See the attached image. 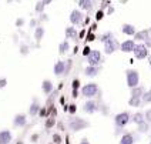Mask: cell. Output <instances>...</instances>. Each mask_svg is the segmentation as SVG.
I'll use <instances>...</instances> for the list:
<instances>
[{
	"mask_svg": "<svg viewBox=\"0 0 151 144\" xmlns=\"http://www.w3.org/2000/svg\"><path fill=\"white\" fill-rule=\"evenodd\" d=\"M100 91V89H99V84L97 83H87V84L81 86V89H80V93L83 97L86 99H94L97 94Z\"/></svg>",
	"mask_w": 151,
	"mask_h": 144,
	"instance_id": "6da1fadb",
	"label": "cell"
},
{
	"mask_svg": "<svg viewBox=\"0 0 151 144\" xmlns=\"http://www.w3.org/2000/svg\"><path fill=\"white\" fill-rule=\"evenodd\" d=\"M126 83L128 89H133L140 84V73L135 68H128L126 71Z\"/></svg>",
	"mask_w": 151,
	"mask_h": 144,
	"instance_id": "7a4b0ae2",
	"label": "cell"
},
{
	"mask_svg": "<svg viewBox=\"0 0 151 144\" xmlns=\"http://www.w3.org/2000/svg\"><path fill=\"white\" fill-rule=\"evenodd\" d=\"M130 121H131V113L130 111H121V113L116 114V117H114V126L117 128H124Z\"/></svg>",
	"mask_w": 151,
	"mask_h": 144,
	"instance_id": "3957f363",
	"label": "cell"
},
{
	"mask_svg": "<svg viewBox=\"0 0 151 144\" xmlns=\"http://www.w3.org/2000/svg\"><path fill=\"white\" fill-rule=\"evenodd\" d=\"M90 126L88 121H86L84 119H80V117H71L68 120V128L71 131H80V130H84Z\"/></svg>",
	"mask_w": 151,
	"mask_h": 144,
	"instance_id": "277c9868",
	"label": "cell"
},
{
	"mask_svg": "<svg viewBox=\"0 0 151 144\" xmlns=\"http://www.w3.org/2000/svg\"><path fill=\"white\" fill-rule=\"evenodd\" d=\"M133 56L137 60H145L150 56V49L144 44V43H137L133 50Z\"/></svg>",
	"mask_w": 151,
	"mask_h": 144,
	"instance_id": "5b68a950",
	"label": "cell"
},
{
	"mask_svg": "<svg viewBox=\"0 0 151 144\" xmlns=\"http://www.w3.org/2000/svg\"><path fill=\"white\" fill-rule=\"evenodd\" d=\"M68 22H70V24L71 26L83 24V22H84L83 10H80V9H73L71 13H70V16H68Z\"/></svg>",
	"mask_w": 151,
	"mask_h": 144,
	"instance_id": "8992f818",
	"label": "cell"
},
{
	"mask_svg": "<svg viewBox=\"0 0 151 144\" xmlns=\"http://www.w3.org/2000/svg\"><path fill=\"white\" fill-rule=\"evenodd\" d=\"M86 59H87V63L90 66H100L101 61H103V53L100 50H93L91 49V53Z\"/></svg>",
	"mask_w": 151,
	"mask_h": 144,
	"instance_id": "52a82bcc",
	"label": "cell"
},
{
	"mask_svg": "<svg viewBox=\"0 0 151 144\" xmlns=\"http://www.w3.org/2000/svg\"><path fill=\"white\" fill-rule=\"evenodd\" d=\"M99 110H100V106L97 104L96 100H93V99H88L83 106V111L86 114H94V113H97Z\"/></svg>",
	"mask_w": 151,
	"mask_h": 144,
	"instance_id": "ba28073f",
	"label": "cell"
},
{
	"mask_svg": "<svg viewBox=\"0 0 151 144\" xmlns=\"http://www.w3.org/2000/svg\"><path fill=\"white\" fill-rule=\"evenodd\" d=\"M117 50H120V43L116 40V39H111L109 42L104 43V53L106 54H114Z\"/></svg>",
	"mask_w": 151,
	"mask_h": 144,
	"instance_id": "9c48e42d",
	"label": "cell"
},
{
	"mask_svg": "<svg viewBox=\"0 0 151 144\" xmlns=\"http://www.w3.org/2000/svg\"><path fill=\"white\" fill-rule=\"evenodd\" d=\"M27 126V114L24 113H19L14 116V119H13V127L16 128H23Z\"/></svg>",
	"mask_w": 151,
	"mask_h": 144,
	"instance_id": "30bf717a",
	"label": "cell"
},
{
	"mask_svg": "<svg viewBox=\"0 0 151 144\" xmlns=\"http://www.w3.org/2000/svg\"><path fill=\"white\" fill-rule=\"evenodd\" d=\"M53 73L57 77L66 76V61L64 60H57L53 66Z\"/></svg>",
	"mask_w": 151,
	"mask_h": 144,
	"instance_id": "8fae6325",
	"label": "cell"
},
{
	"mask_svg": "<svg viewBox=\"0 0 151 144\" xmlns=\"http://www.w3.org/2000/svg\"><path fill=\"white\" fill-rule=\"evenodd\" d=\"M135 44L137 43H135L134 39H127V40L120 43V50L123 51V53H133Z\"/></svg>",
	"mask_w": 151,
	"mask_h": 144,
	"instance_id": "7c38bea8",
	"label": "cell"
},
{
	"mask_svg": "<svg viewBox=\"0 0 151 144\" xmlns=\"http://www.w3.org/2000/svg\"><path fill=\"white\" fill-rule=\"evenodd\" d=\"M101 71V67L100 66H87V67L84 68V74L87 77H90V78H93V77H97L99 76V73Z\"/></svg>",
	"mask_w": 151,
	"mask_h": 144,
	"instance_id": "4fadbf2b",
	"label": "cell"
},
{
	"mask_svg": "<svg viewBox=\"0 0 151 144\" xmlns=\"http://www.w3.org/2000/svg\"><path fill=\"white\" fill-rule=\"evenodd\" d=\"M40 103L37 99H34L32 104H30V107H29V116L30 117H36V116H39V111H40Z\"/></svg>",
	"mask_w": 151,
	"mask_h": 144,
	"instance_id": "5bb4252c",
	"label": "cell"
},
{
	"mask_svg": "<svg viewBox=\"0 0 151 144\" xmlns=\"http://www.w3.org/2000/svg\"><path fill=\"white\" fill-rule=\"evenodd\" d=\"M33 34H34V40H36L37 43H40L43 40V37H44V34H46V29H44V26L39 24L33 30Z\"/></svg>",
	"mask_w": 151,
	"mask_h": 144,
	"instance_id": "9a60e30c",
	"label": "cell"
},
{
	"mask_svg": "<svg viewBox=\"0 0 151 144\" xmlns=\"http://www.w3.org/2000/svg\"><path fill=\"white\" fill-rule=\"evenodd\" d=\"M13 140V134L10 130H1L0 131V143L1 144H10Z\"/></svg>",
	"mask_w": 151,
	"mask_h": 144,
	"instance_id": "2e32d148",
	"label": "cell"
},
{
	"mask_svg": "<svg viewBox=\"0 0 151 144\" xmlns=\"http://www.w3.org/2000/svg\"><path fill=\"white\" fill-rule=\"evenodd\" d=\"M150 37V30H137L135 34L133 36L135 42H145Z\"/></svg>",
	"mask_w": 151,
	"mask_h": 144,
	"instance_id": "e0dca14e",
	"label": "cell"
},
{
	"mask_svg": "<svg viewBox=\"0 0 151 144\" xmlns=\"http://www.w3.org/2000/svg\"><path fill=\"white\" fill-rule=\"evenodd\" d=\"M53 90H54V86H53V81L49 80V78H46V80H43L42 83V91L46 96H49V94L53 93Z\"/></svg>",
	"mask_w": 151,
	"mask_h": 144,
	"instance_id": "ac0fdd59",
	"label": "cell"
},
{
	"mask_svg": "<svg viewBox=\"0 0 151 144\" xmlns=\"http://www.w3.org/2000/svg\"><path fill=\"white\" fill-rule=\"evenodd\" d=\"M64 36H66L67 40H76V39L78 37V33H77V30H76V26H68V27H66Z\"/></svg>",
	"mask_w": 151,
	"mask_h": 144,
	"instance_id": "d6986e66",
	"label": "cell"
},
{
	"mask_svg": "<svg viewBox=\"0 0 151 144\" xmlns=\"http://www.w3.org/2000/svg\"><path fill=\"white\" fill-rule=\"evenodd\" d=\"M135 32H137V29H135L134 24H130V23H124V24L121 26V33L126 34V36H134Z\"/></svg>",
	"mask_w": 151,
	"mask_h": 144,
	"instance_id": "ffe728a7",
	"label": "cell"
},
{
	"mask_svg": "<svg viewBox=\"0 0 151 144\" xmlns=\"http://www.w3.org/2000/svg\"><path fill=\"white\" fill-rule=\"evenodd\" d=\"M135 140H137V138H135V136L133 133H124V134L121 136V138H120L118 144H134Z\"/></svg>",
	"mask_w": 151,
	"mask_h": 144,
	"instance_id": "44dd1931",
	"label": "cell"
},
{
	"mask_svg": "<svg viewBox=\"0 0 151 144\" xmlns=\"http://www.w3.org/2000/svg\"><path fill=\"white\" fill-rule=\"evenodd\" d=\"M77 4H78V9L83 10V12H90V10H93V0H78Z\"/></svg>",
	"mask_w": 151,
	"mask_h": 144,
	"instance_id": "7402d4cb",
	"label": "cell"
},
{
	"mask_svg": "<svg viewBox=\"0 0 151 144\" xmlns=\"http://www.w3.org/2000/svg\"><path fill=\"white\" fill-rule=\"evenodd\" d=\"M131 121L134 123L135 126H140L141 123L145 121V117H144V113L143 111H137L134 114H131Z\"/></svg>",
	"mask_w": 151,
	"mask_h": 144,
	"instance_id": "603a6c76",
	"label": "cell"
},
{
	"mask_svg": "<svg viewBox=\"0 0 151 144\" xmlns=\"http://www.w3.org/2000/svg\"><path fill=\"white\" fill-rule=\"evenodd\" d=\"M144 86H135V87H133V89H130V93H131V97H138V99H141L144 94Z\"/></svg>",
	"mask_w": 151,
	"mask_h": 144,
	"instance_id": "cb8c5ba5",
	"label": "cell"
},
{
	"mask_svg": "<svg viewBox=\"0 0 151 144\" xmlns=\"http://www.w3.org/2000/svg\"><path fill=\"white\" fill-rule=\"evenodd\" d=\"M68 51H70V42L66 39L64 42H61L59 44V54L64 56V54H67Z\"/></svg>",
	"mask_w": 151,
	"mask_h": 144,
	"instance_id": "d4e9b609",
	"label": "cell"
},
{
	"mask_svg": "<svg viewBox=\"0 0 151 144\" xmlns=\"http://www.w3.org/2000/svg\"><path fill=\"white\" fill-rule=\"evenodd\" d=\"M99 42H101L103 44L106 42H109V40H111V39H114V34L111 33V32H104V33H101V34H99Z\"/></svg>",
	"mask_w": 151,
	"mask_h": 144,
	"instance_id": "484cf974",
	"label": "cell"
},
{
	"mask_svg": "<svg viewBox=\"0 0 151 144\" xmlns=\"http://www.w3.org/2000/svg\"><path fill=\"white\" fill-rule=\"evenodd\" d=\"M128 106L137 109V107L143 106V100H141V99H138V97H130V100H128Z\"/></svg>",
	"mask_w": 151,
	"mask_h": 144,
	"instance_id": "4316f807",
	"label": "cell"
},
{
	"mask_svg": "<svg viewBox=\"0 0 151 144\" xmlns=\"http://www.w3.org/2000/svg\"><path fill=\"white\" fill-rule=\"evenodd\" d=\"M137 131L138 133H148L150 131V123H147V121L141 123L140 126H137Z\"/></svg>",
	"mask_w": 151,
	"mask_h": 144,
	"instance_id": "83f0119b",
	"label": "cell"
},
{
	"mask_svg": "<svg viewBox=\"0 0 151 144\" xmlns=\"http://www.w3.org/2000/svg\"><path fill=\"white\" fill-rule=\"evenodd\" d=\"M44 9H46V4L43 3V0H39V1L36 3V6H34V12H36L37 14H40V13H44Z\"/></svg>",
	"mask_w": 151,
	"mask_h": 144,
	"instance_id": "f1b7e54d",
	"label": "cell"
},
{
	"mask_svg": "<svg viewBox=\"0 0 151 144\" xmlns=\"http://www.w3.org/2000/svg\"><path fill=\"white\" fill-rule=\"evenodd\" d=\"M141 100H143V104H150L151 103V91L150 90H145V91H144Z\"/></svg>",
	"mask_w": 151,
	"mask_h": 144,
	"instance_id": "f546056e",
	"label": "cell"
},
{
	"mask_svg": "<svg viewBox=\"0 0 151 144\" xmlns=\"http://www.w3.org/2000/svg\"><path fill=\"white\" fill-rule=\"evenodd\" d=\"M71 87H73V90H80V89H81V81H80V78H78V77L73 78V81H71Z\"/></svg>",
	"mask_w": 151,
	"mask_h": 144,
	"instance_id": "4dcf8cb0",
	"label": "cell"
},
{
	"mask_svg": "<svg viewBox=\"0 0 151 144\" xmlns=\"http://www.w3.org/2000/svg\"><path fill=\"white\" fill-rule=\"evenodd\" d=\"M84 39H86V42H94V40H96V39H97V36H96V34H94V32H91V30H90V32H88V33L86 34V37H84Z\"/></svg>",
	"mask_w": 151,
	"mask_h": 144,
	"instance_id": "1f68e13d",
	"label": "cell"
},
{
	"mask_svg": "<svg viewBox=\"0 0 151 144\" xmlns=\"http://www.w3.org/2000/svg\"><path fill=\"white\" fill-rule=\"evenodd\" d=\"M103 19H104V10L100 9V10L96 12V22H101Z\"/></svg>",
	"mask_w": 151,
	"mask_h": 144,
	"instance_id": "d6a6232c",
	"label": "cell"
},
{
	"mask_svg": "<svg viewBox=\"0 0 151 144\" xmlns=\"http://www.w3.org/2000/svg\"><path fill=\"white\" fill-rule=\"evenodd\" d=\"M61 141H63L61 136H60L59 133H54L53 134V144H61Z\"/></svg>",
	"mask_w": 151,
	"mask_h": 144,
	"instance_id": "836d02e7",
	"label": "cell"
},
{
	"mask_svg": "<svg viewBox=\"0 0 151 144\" xmlns=\"http://www.w3.org/2000/svg\"><path fill=\"white\" fill-rule=\"evenodd\" d=\"M20 53H22V56H26L27 53H30V49H29L26 44H22V46H20Z\"/></svg>",
	"mask_w": 151,
	"mask_h": 144,
	"instance_id": "e575fe53",
	"label": "cell"
},
{
	"mask_svg": "<svg viewBox=\"0 0 151 144\" xmlns=\"http://www.w3.org/2000/svg\"><path fill=\"white\" fill-rule=\"evenodd\" d=\"M144 117H145V121L151 124V109L145 110V113H144Z\"/></svg>",
	"mask_w": 151,
	"mask_h": 144,
	"instance_id": "d590c367",
	"label": "cell"
},
{
	"mask_svg": "<svg viewBox=\"0 0 151 144\" xmlns=\"http://www.w3.org/2000/svg\"><path fill=\"white\" fill-rule=\"evenodd\" d=\"M29 26H30V29H36V27H37V26H39V20H37V19H32V20H30V23H29Z\"/></svg>",
	"mask_w": 151,
	"mask_h": 144,
	"instance_id": "8d00e7d4",
	"label": "cell"
},
{
	"mask_svg": "<svg viewBox=\"0 0 151 144\" xmlns=\"http://www.w3.org/2000/svg\"><path fill=\"white\" fill-rule=\"evenodd\" d=\"M67 110H68V113H70V114H73V116H74L76 111H77V106H74V104H70V106L67 107Z\"/></svg>",
	"mask_w": 151,
	"mask_h": 144,
	"instance_id": "74e56055",
	"label": "cell"
},
{
	"mask_svg": "<svg viewBox=\"0 0 151 144\" xmlns=\"http://www.w3.org/2000/svg\"><path fill=\"white\" fill-rule=\"evenodd\" d=\"M49 114V110L46 109V107H40V111H39V116H42V117H46Z\"/></svg>",
	"mask_w": 151,
	"mask_h": 144,
	"instance_id": "f35d334b",
	"label": "cell"
},
{
	"mask_svg": "<svg viewBox=\"0 0 151 144\" xmlns=\"http://www.w3.org/2000/svg\"><path fill=\"white\" fill-rule=\"evenodd\" d=\"M71 66H73V61L68 59V60H66V74H67L68 71L71 70Z\"/></svg>",
	"mask_w": 151,
	"mask_h": 144,
	"instance_id": "ab89813d",
	"label": "cell"
},
{
	"mask_svg": "<svg viewBox=\"0 0 151 144\" xmlns=\"http://www.w3.org/2000/svg\"><path fill=\"white\" fill-rule=\"evenodd\" d=\"M24 19H22V17H19V19H17L16 20V23H14V24L17 26V27H23V26H24Z\"/></svg>",
	"mask_w": 151,
	"mask_h": 144,
	"instance_id": "60d3db41",
	"label": "cell"
},
{
	"mask_svg": "<svg viewBox=\"0 0 151 144\" xmlns=\"http://www.w3.org/2000/svg\"><path fill=\"white\" fill-rule=\"evenodd\" d=\"M90 53H91V49H90V46H86V47L83 49V53H81V54H83L84 57H87V56H88Z\"/></svg>",
	"mask_w": 151,
	"mask_h": 144,
	"instance_id": "b9f144b4",
	"label": "cell"
},
{
	"mask_svg": "<svg viewBox=\"0 0 151 144\" xmlns=\"http://www.w3.org/2000/svg\"><path fill=\"white\" fill-rule=\"evenodd\" d=\"M54 126V119H49L46 121V128H51Z\"/></svg>",
	"mask_w": 151,
	"mask_h": 144,
	"instance_id": "7bdbcfd3",
	"label": "cell"
},
{
	"mask_svg": "<svg viewBox=\"0 0 151 144\" xmlns=\"http://www.w3.org/2000/svg\"><path fill=\"white\" fill-rule=\"evenodd\" d=\"M49 17H47V14L46 13H40V17H39V23H42V22H46Z\"/></svg>",
	"mask_w": 151,
	"mask_h": 144,
	"instance_id": "ee69618b",
	"label": "cell"
},
{
	"mask_svg": "<svg viewBox=\"0 0 151 144\" xmlns=\"http://www.w3.org/2000/svg\"><path fill=\"white\" fill-rule=\"evenodd\" d=\"M6 84H7V80L6 78H0V89H3Z\"/></svg>",
	"mask_w": 151,
	"mask_h": 144,
	"instance_id": "f6af8a7d",
	"label": "cell"
},
{
	"mask_svg": "<svg viewBox=\"0 0 151 144\" xmlns=\"http://www.w3.org/2000/svg\"><path fill=\"white\" fill-rule=\"evenodd\" d=\"M144 44H145V46H147L148 49H151V37H148V39H147V40L144 42Z\"/></svg>",
	"mask_w": 151,
	"mask_h": 144,
	"instance_id": "bcb514c9",
	"label": "cell"
},
{
	"mask_svg": "<svg viewBox=\"0 0 151 144\" xmlns=\"http://www.w3.org/2000/svg\"><path fill=\"white\" fill-rule=\"evenodd\" d=\"M114 13V7L113 6H109V9H107V14H113Z\"/></svg>",
	"mask_w": 151,
	"mask_h": 144,
	"instance_id": "7dc6e473",
	"label": "cell"
},
{
	"mask_svg": "<svg viewBox=\"0 0 151 144\" xmlns=\"http://www.w3.org/2000/svg\"><path fill=\"white\" fill-rule=\"evenodd\" d=\"M78 37H80V39H83V37H86V30H81V32L78 33Z\"/></svg>",
	"mask_w": 151,
	"mask_h": 144,
	"instance_id": "c3c4849f",
	"label": "cell"
},
{
	"mask_svg": "<svg viewBox=\"0 0 151 144\" xmlns=\"http://www.w3.org/2000/svg\"><path fill=\"white\" fill-rule=\"evenodd\" d=\"M43 3H44L46 6H49V4H51V3H53V0H43Z\"/></svg>",
	"mask_w": 151,
	"mask_h": 144,
	"instance_id": "681fc988",
	"label": "cell"
},
{
	"mask_svg": "<svg viewBox=\"0 0 151 144\" xmlns=\"http://www.w3.org/2000/svg\"><path fill=\"white\" fill-rule=\"evenodd\" d=\"M73 97H74V99H77V96H78V90H73Z\"/></svg>",
	"mask_w": 151,
	"mask_h": 144,
	"instance_id": "f907efd6",
	"label": "cell"
},
{
	"mask_svg": "<svg viewBox=\"0 0 151 144\" xmlns=\"http://www.w3.org/2000/svg\"><path fill=\"white\" fill-rule=\"evenodd\" d=\"M84 24H90V19H88V17H87V19H86V17H84V22H83Z\"/></svg>",
	"mask_w": 151,
	"mask_h": 144,
	"instance_id": "816d5d0a",
	"label": "cell"
},
{
	"mask_svg": "<svg viewBox=\"0 0 151 144\" xmlns=\"http://www.w3.org/2000/svg\"><path fill=\"white\" fill-rule=\"evenodd\" d=\"M37 138H39V134H34V136L32 137V141H36Z\"/></svg>",
	"mask_w": 151,
	"mask_h": 144,
	"instance_id": "f5cc1de1",
	"label": "cell"
},
{
	"mask_svg": "<svg viewBox=\"0 0 151 144\" xmlns=\"http://www.w3.org/2000/svg\"><path fill=\"white\" fill-rule=\"evenodd\" d=\"M60 103L64 104V103H66V99H64V97H60Z\"/></svg>",
	"mask_w": 151,
	"mask_h": 144,
	"instance_id": "db71d44e",
	"label": "cell"
},
{
	"mask_svg": "<svg viewBox=\"0 0 151 144\" xmlns=\"http://www.w3.org/2000/svg\"><path fill=\"white\" fill-rule=\"evenodd\" d=\"M147 60H148V66H150V67H151V54H150V56H148V57H147Z\"/></svg>",
	"mask_w": 151,
	"mask_h": 144,
	"instance_id": "11a10c76",
	"label": "cell"
},
{
	"mask_svg": "<svg viewBox=\"0 0 151 144\" xmlns=\"http://www.w3.org/2000/svg\"><path fill=\"white\" fill-rule=\"evenodd\" d=\"M80 144H90V141H88V140H83Z\"/></svg>",
	"mask_w": 151,
	"mask_h": 144,
	"instance_id": "9f6ffc18",
	"label": "cell"
},
{
	"mask_svg": "<svg viewBox=\"0 0 151 144\" xmlns=\"http://www.w3.org/2000/svg\"><path fill=\"white\" fill-rule=\"evenodd\" d=\"M16 144H23V141H22V140H19V141H17Z\"/></svg>",
	"mask_w": 151,
	"mask_h": 144,
	"instance_id": "6f0895ef",
	"label": "cell"
},
{
	"mask_svg": "<svg viewBox=\"0 0 151 144\" xmlns=\"http://www.w3.org/2000/svg\"><path fill=\"white\" fill-rule=\"evenodd\" d=\"M127 0H120V3H126Z\"/></svg>",
	"mask_w": 151,
	"mask_h": 144,
	"instance_id": "680465c9",
	"label": "cell"
},
{
	"mask_svg": "<svg viewBox=\"0 0 151 144\" xmlns=\"http://www.w3.org/2000/svg\"><path fill=\"white\" fill-rule=\"evenodd\" d=\"M150 91H151V89H150Z\"/></svg>",
	"mask_w": 151,
	"mask_h": 144,
	"instance_id": "91938a15",
	"label": "cell"
},
{
	"mask_svg": "<svg viewBox=\"0 0 151 144\" xmlns=\"http://www.w3.org/2000/svg\"><path fill=\"white\" fill-rule=\"evenodd\" d=\"M150 144H151V141H150Z\"/></svg>",
	"mask_w": 151,
	"mask_h": 144,
	"instance_id": "94428289",
	"label": "cell"
},
{
	"mask_svg": "<svg viewBox=\"0 0 151 144\" xmlns=\"http://www.w3.org/2000/svg\"><path fill=\"white\" fill-rule=\"evenodd\" d=\"M0 144H1V143H0Z\"/></svg>",
	"mask_w": 151,
	"mask_h": 144,
	"instance_id": "6125c7cd",
	"label": "cell"
},
{
	"mask_svg": "<svg viewBox=\"0 0 151 144\" xmlns=\"http://www.w3.org/2000/svg\"><path fill=\"white\" fill-rule=\"evenodd\" d=\"M51 144H53V143H51Z\"/></svg>",
	"mask_w": 151,
	"mask_h": 144,
	"instance_id": "be15d7a7",
	"label": "cell"
}]
</instances>
